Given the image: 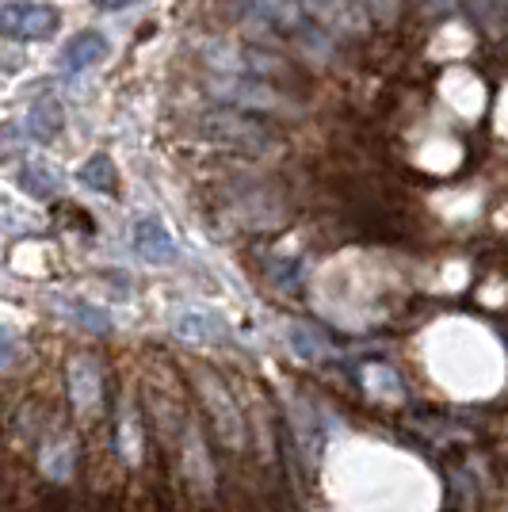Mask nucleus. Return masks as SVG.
I'll list each match as a JSON object with an SVG mask.
<instances>
[{
    "mask_svg": "<svg viewBox=\"0 0 508 512\" xmlns=\"http://www.w3.org/2000/svg\"><path fill=\"white\" fill-rule=\"evenodd\" d=\"M191 386H195V398H199V406L207 413L214 436L222 440V448L233 451V455L249 448L245 417H241V406H237V398L230 394V386L222 383L214 371H207V367H195L191 371Z\"/></svg>",
    "mask_w": 508,
    "mask_h": 512,
    "instance_id": "1",
    "label": "nucleus"
},
{
    "mask_svg": "<svg viewBox=\"0 0 508 512\" xmlns=\"http://www.w3.org/2000/svg\"><path fill=\"white\" fill-rule=\"evenodd\" d=\"M176 448H180V474H184V486H188L199 501H211L218 493V478H214V455L199 432L195 413L184 417V425L176 432Z\"/></svg>",
    "mask_w": 508,
    "mask_h": 512,
    "instance_id": "2",
    "label": "nucleus"
},
{
    "mask_svg": "<svg viewBox=\"0 0 508 512\" xmlns=\"http://www.w3.org/2000/svg\"><path fill=\"white\" fill-rule=\"evenodd\" d=\"M203 134L211 138L214 146H226V150L237 153H264L276 142V134L260 119L245 115V111H211L203 119Z\"/></svg>",
    "mask_w": 508,
    "mask_h": 512,
    "instance_id": "3",
    "label": "nucleus"
},
{
    "mask_svg": "<svg viewBox=\"0 0 508 512\" xmlns=\"http://www.w3.org/2000/svg\"><path fill=\"white\" fill-rule=\"evenodd\" d=\"M65 398H69L73 413H81V417L104 413V367L96 356L81 352L65 363Z\"/></svg>",
    "mask_w": 508,
    "mask_h": 512,
    "instance_id": "4",
    "label": "nucleus"
},
{
    "mask_svg": "<svg viewBox=\"0 0 508 512\" xmlns=\"http://www.w3.org/2000/svg\"><path fill=\"white\" fill-rule=\"evenodd\" d=\"M35 467L43 474L46 482H54V486H65V482H73V474L81 467V444H77V436L69 432V428H50L43 440L35 444Z\"/></svg>",
    "mask_w": 508,
    "mask_h": 512,
    "instance_id": "5",
    "label": "nucleus"
},
{
    "mask_svg": "<svg viewBox=\"0 0 508 512\" xmlns=\"http://www.w3.org/2000/svg\"><path fill=\"white\" fill-rule=\"evenodd\" d=\"M0 27L12 39H50L58 31V12L50 4H31V0H8L0 8Z\"/></svg>",
    "mask_w": 508,
    "mask_h": 512,
    "instance_id": "6",
    "label": "nucleus"
},
{
    "mask_svg": "<svg viewBox=\"0 0 508 512\" xmlns=\"http://www.w3.org/2000/svg\"><path fill=\"white\" fill-rule=\"evenodd\" d=\"M115 451L127 467H138L149 455V436L142 425V409L134 402V394H123L115 406Z\"/></svg>",
    "mask_w": 508,
    "mask_h": 512,
    "instance_id": "7",
    "label": "nucleus"
},
{
    "mask_svg": "<svg viewBox=\"0 0 508 512\" xmlns=\"http://www.w3.org/2000/svg\"><path fill=\"white\" fill-rule=\"evenodd\" d=\"M249 12H253L260 23L276 27L279 35L310 31V27H306V8H302V0H249Z\"/></svg>",
    "mask_w": 508,
    "mask_h": 512,
    "instance_id": "8",
    "label": "nucleus"
},
{
    "mask_svg": "<svg viewBox=\"0 0 508 512\" xmlns=\"http://www.w3.org/2000/svg\"><path fill=\"white\" fill-rule=\"evenodd\" d=\"M134 249H138V256L149 260V264H172V260H176V245H172L169 230H165L161 218H153V214L134 222Z\"/></svg>",
    "mask_w": 508,
    "mask_h": 512,
    "instance_id": "9",
    "label": "nucleus"
},
{
    "mask_svg": "<svg viewBox=\"0 0 508 512\" xmlns=\"http://www.w3.org/2000/svg\"><path fill=\"white\" fill-rule=\"evenodd\" d=\"M172 333L188 344H214L226 337V325L207 310H180L172 318Z\"/></svg>",
    "mask_w": 508,
    "mask_h": 512,
    "instance_id": "10",
    "label": "nucleus"
},
{
    "mask_svg": "<svg viewBox=\"0 0 508 512\" xmlns=\"http://www.w3.org/2000/svg\"><path fill=\"white\" fill-rule=\"evenodd\" d=\"M302 8L314 16V20L329 23L333 31H360L363 27V16L367 12H360V4L356 0H302Z\"/></svg>",
    "mask_w": 508,
    "mask_h": 512,
    "instance_id": "11",
    "label": "nucleus"
},
{
    "mask_svg": "<svg viewBox=\"0 0 508 512\" xmlns=\"http://www.w3.org/2000/svg\"><path fill=\"white\" fill-rule=\"evenodd\" d=\"M65 127V111L54 96H39L31 111H27V134L39 138V142H54Z\"/></svg>",
    "mask_w": 508,
    "mask_h": 512,
    "instance_id": "12",
    "label": "nucleus"
},
{
    "mask_svg": "<svg viewBox=\"0 0 508 512\" xmlns=\"http://www.w3.org/2000/svg\"><path fill=\"white\" fill-rule=\"evenodd\" d=\"M8 428H12V436H16V440L39 444L46 432L54 428V421H50L46 406H39V402H23L20 409H12V421H8Z\"/></svg>",
    "mask_w": 508,
    "mask_h": 512,
    "instance_id": "13",
    "label": "nucleus"
},
{
    "mask_svg": "<svg viewBox=\"0 0 508 512\" xmlns=\"http://www.w3.org/2000/svg\"><path fill=\"white\" fill-rule=\"evenodd\" d=\"M107 50H111V46H107V39L100 31H81L73 43L65 46V69H69V73H81L88 65L104 62Z\"/></svg>",
    "mask_w": 508,
    "mask_h": 512,
    "instance_id": "14",
    "label": "nucleus"
},
{
    "mask_svg": "<svg viewBox=\"0 0 508 512\" xmlns=\"http://www.w3.org/2000/svg\"><path fill=\"white\" fill-rule=\"evenodd\" d=\"M20 188L35 199H54L58 188H62V176L54 169H46L43 161H23L20 169Z\"/></svg>",
    "mask_w": 508,
    "mask_h": 512,
    "instance_id": "15",
    "label": "nucleus"
},
{
    "mask_svg": "<svg viewBox=\"0 0 508 512\" xmlns=\"http://www.w3.org/2000/svg\"><path fill=\"white\" fill-rule=\"evenodd\" d=\"M62 310L77 321L85 333H96V337H107V333H111V318H107L100 306H88V302H81V299H65Z\"/></svg>",
    "mask_w": 508,
    "mask_h": 512,
    "instance_id": "16",
    "label": "nucleus"
},
{
    "mask_svg": "<svg viewBox=\"0 0 508 512\" xmlns=\"http://www.w3.org/2000/svg\"><path fill=\"white\" fill-rule=\"evenodd\" d=\"M81 184L85 188H92V192H104L111 195L115 192V165H111V157H104V153H96V157H88L85 169H81Z\"/></svg>",
    "mask_w": 508,
    "mask_h": 512,
    "instance_id": "17",
    "label": "nucleus"
},
{
    "mask_svg": "<svg viewBox=\"0 0 508 512\" xmlns=\"http://www.w3.org/2000/svg\"><path fill=\"white\" fill-rule=\"evenodd\" d=\"M287 341H291V348H295L302 360H321L329 352V341L321 337L314 325H302V321L287 329Z\"/></svg>",
    "mask_w": 508,
    "mask_h": 512,
    "instance_id": "18",
    "label": "nucleus"
},
{
    "mask_svg": "<svg viewBox=\"0 0 508 512\" xmlns=\"http://www.w3.org/2000/svg\"><path fill=\"white\" fill-rule=\"evenodd\" d=\"M470 12L489 35H501L508 23V0H470Z\"/></svg>",
    "mask_w": 508,
    "mask_h": 512,
    "instance_id": "19",
    "label": "nucleus"
},
{
    "mask_svg": "<svg viewBox=\"0 0 508 512\" xmlns=\"http://www.w3.org/2000/svg\"><path fill=\"white\" fill-rule=\"evenodd\" d=\"M272 283H276L279 291H298L302 268H298L295 260H276V264H272Z\"/></svg>",
    "mask_w": 508,
    "mask_h": 512,
    "instance_id": "20",
    "label": "nucleus"
},
{
    "mask_svg": "<svg viewBox=\"0 0 508 512\" xmlns=\"http://www.w3.org/2000/svg\"><path fill=\"white\" fill-rule=\"evenodd\" d=\"M367 12H371L375 20L390 23L398 16V0H367Z\"/></svg>",
    "mask_w": 508,
    "mask_h": 512,
    "instance_id": "21",
    "label": "nucleus"
},
{
    "mask_svg": "<svg viewBox=\"0 0 508 512\" xmlns=\"http://www.w3.org/2000/svg\"><path fill=\"white\" fill-rule=\"evenodd\" d=\"M16 356H20V344L12 337V329H4V367H8V371L16 367Z\"/></svg>",
    "mask_w": 508,
    "mask_h": 512,
    "instance_id": "22",
    "label": "nucleus"
},
{
    "mask_svg": "<svg viewBox=\"0 0 508 512\" xmlns=\"http://www.w3.org/2000/svg\"><path fill=\"white\" fill-rule=\"evenodd\" d=\"M104 12H115V8H130V4H138V0H96Z\"/></svg>",
    "mask_w": 508,
    "mask_h": 512,
    "instance_id": "23",
    "label": "nucleus"
}]
</instances>
